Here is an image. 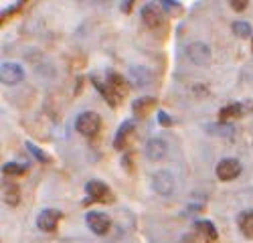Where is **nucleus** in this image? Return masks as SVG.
Instances as JSON below:
<instances>
[{
  "label": "nucleus",
  "mask_w": 253,
  "mask_h": 243,
  "mask_svg": "<svg viewBox=\"0 0 253 243\" xmlns=\"http://www.w3.org/2000/svg\"><path fill=\"white\" fill-rule=\"evenodd\" d=\"M75 128H77L79 134L87 136V138H93V136H97V132L101 128V118L95 112H83V114L77 116Z\"/></svg>",
  "instance_id": "obj_2"
},
{
  "label": "nucleus",
  "mask_w": 253,
  "mask_h": 243,
  "mask_svg": "<svg viewBox=\"0 0 253 243\" xmlns=\"http://www.w3.org/2000/svg\"><path fill=\"white\" fill-rule=\"evenodd\" d=\"M241 174V164H239V160L235 158H223L219 164H217V176L221 180H235L237 176Z\"/></svg>",
  "instance_id": "obj_8"
},
{
  "label": "nucleus",
  "mask_w": 253,
  "mask_h": 243,
  "mask_svg": "<svg viewBox=\"0 0 253 243\" xmlns=\"http://www.w3.org/2000/svg\"><path fill=\"white\" fill-rule=\"evenodd\" d=\"M0 79L4 85H16L25 79V69L18 63H2L0 67Z\"/></svg>",
  "instance_id": "obj_7"
},
{
  "label": "nucleus",
  "mask_w": 253,
  "mask_h": 243,
  "mask_svg": "<svg viewBox=\"0 0 253 243\" xmlns=\"http://www.w3.org/2000/svg\"><path fill=\"white\" fill-rule=\"evenodd\" d=\"M239 229L245 237L253 239V211H243L239 215Z\"/></svg>",
  "instance_id": "obj_18"
},
{
  "label": "nucleus",
  "mask_w": 253,
  "mask_h": 243,
  "mask_svg": "<svg viewBox=\"0 0 253 243\" xmlns=\"http://www.w3.org/2000/svg\"><path fill=\"white\" fill-rule=\"evenodd\" d=\"M87 227L95 233V235H105L110 231V227H112V221H110V217L105 215V213H97V211H93V213H87Z\"/></svg>",
  "instance_id": "obj_9"
},
{
  "label": "nucleus",
  "mask_w": 253,
  "mask_h": 243,
  "mask_svg": "<svg viewBox=\"0 0 253 243\" xmlns=\"http://www.w3.org/2000/svg\"><path fill=\"white\" fill-rule=\"evenodd\" d=\"M184 51H186V57L199 67H205V65L211 63V49L205 43H201V40H195V43L186 45Z\"/></svg>",
  "instance_id": "obj_3"
},
{
  "label": "nucleus",
  "mask_w": 253,
  "mask_h": 243,
  "mask_svg": "<svg viewBox=\"0 0 253 243\" xmlns=\"http://www.w3.org/2000/svg\"><path fill=\"white\" fill-rule=\"evenodd\" d=\"M132 132H134V120H126V122H122V126H120L118 132H116L114 146H116L118 150H122V148L126 146V142H128V138H130Z\"/></svg>",
  "instance_id": "obj_14"
},
{
  "label": "nucleus",
  "mask_w": 253,
  "mask_h": 243,
  "mask_svg": "<svg viewBox=\"0 0 253 243\" xmlns=\"http://www.w3.org/2000/svg\"><path fill=\"white\" fill-rule=\"evenodd\" d=\"M132 6H134V2H132V0H128V2H122V4H120V8H122V12H124V14L132 12Z\"/></svg>",
  "instance_id": "obj_27"
},
{
  "label": "nucleus",
  "mask_w": 253,
  "mask_h": 243,
  "mask_svg": "<svg viewBox=\"0 0 253 243\" xmlns=\"http://www.w3.org/2000/svg\"><path fill=\"white\" fill-rule=\"evenodd\" d=\"M174 176L168 172V170H158L154 176H152V189L154 193L162 195V197H168V195H172L174 191Z\"/></svg>",
  "instance_id": "obj_4"
},
{
  "label": "nucleus",
  "mask_w": 253,
  "mask_h": 243,
  "mask_svg": "<svg viewBox=\"0 0 253 243\" xmlns=\"http://www.w3.org/2000/svg\"><path fill=\"white\" fill-rule=\"evenodd\" d=\"M158 122H160V126H164V128H170L172 124H174V120L170 118V116H168L166 112H158Z\"/></svg>",
  "instance_id": "obj_24"
},
{
  "label": "nucleus",
  "mask_w": 253,
  "mask_h": 243,
  "mask_svg": "<svg viewBox=\"0 0 253 243\" xmlns=\"http://www.w3.org/2000/svg\"><path fill=\"white\" fill-rule=\"evenodd\" d=\"M156 104V99L154 97H150V95H146V97H138L134 104H132V110H134V114H136V118H144L146 114L150 112V108Z\"/></svg>",
  "instance_id": "obj_17"
},
{
  "label": "nucleus",
  "mask_w": 253,
  "mask_h": 243,
  "mask_svg": "<svg viewBox=\"0 0 253 243\" xmlns=\"http://www.w3.org/2000/svg\"><path fill=\"white\" fill-rule=\"evenodd\" d=\"M85 191H87V199L83 201V205H91V202L110 205V202H114V193L110 191V187L105 185L103 180H89Z\"/></svg>",
  "instance_id": "obj_1"
},
{
  "label": "nucleus",
  "mask_w": 253,
  "mask_h": 243,
  "mask_svg": "<svg viewBox=\"0 0 253 243\" xmlns=\"http://www.w3.org/2000/svg\"><path fill=\"white\" fill-rule=\"evenodd\" d=\"M249 112H251V101H245V104H241V101H233V104L225 106L219 112V120H221V124H225V122L233 120V118H241Z\"/></svg>",
  "instance_id": "obj_10"
},
{
  "label": "nucleus",
  "mask_w": 253,
  "mask_h": 243,
  "mask_svg": "<svg viewBox=\"0 0 253 243\" xmlns=\"http://www.w3.org/2000/svg\"><path fill=\"white\" fill-rule=\"evenodd\" d=\"M63 219V213L57 211V209H45L41 211L39 217H37V227L45 233H53L59 225V221Z\"/></svg>",
  "instance_id": "obj_5"
},
{
  "label": "nucleus",
  "mask_w": 253,
  "mask_h": 243,
  "mask_svg": "<svg viewBox=\"0 0 253 243\" xmlns=\"http://www.w3.org/2000/svg\"><path fill=\"white\" fill-rule=\"evenodd\" d=\"M233 33H235L237 37L245 39V37L251 35V25L245 23V20H235V23H233Z\"/></svg>",
  "instance_id": "obj_21"
},
{
  "label": "nucleus",
  "mask_w": 253,
  "mask_h": 243,
  "mask_svg": "<svg viewBox=\"0 0 253 243\" xmlns=\"http://www.w3.org/2000/svg\"><path fill=\"white\" fill-rule=\"evenodd\" d=\"M231 6H233V10H245L247 0H231Z\"/></svg>",
  "instance_id": "obj_25"
},
{
  "label": "nucleus",
  "mask_w": 253,
  "mask_h": 243,
  "mask_svg": "<svg viewBox=\"0 0 253 243\" xmlns=\"http://www.w3.org/2000/svg\"><path fill=\"white\" fill-rule=\"evenodd\" d=\"M27 150L39 160V162H43V164H45V162H49V156L43 152V150H41V148H37L35 144H33V142H27Z\"/></svg>",
  "instance_id": "obj_22"
},
{
  "label": "nucleus",
  "mask_w": 253,
  "mask_h": 243,
  "mask_svg": "<svg viewBox=\"0 0 253 243\" xmlns=\"http://www.w3.org/2000/svg\"><path fill=\"white\" fill-rule=\"evenodd\" d=\"M142 20L148 29H160L164 25V12L158 4H144L142 8Z\"/></svg>",
  "instance_id": "obj_6"
},
{
  "label": "nucleus",
  "mask_w": 253,
  "mask_h": 243,
  "mask_svg": "<svg viewBox=\"0 0 253 243\" xmlns=\"http://www.w3.org/2000/svg\"><path fill=\"white\" fill-rule=\"evenodd\" d=\"M91 81H93L95 89H97V91H99V93H101V95L105 97V101H108L110 106H114V108H116V106L120 104V99H122V97H120V95H116V93L112 91V87H110L108 83H103V81H101V79H97L95 75L91 77Z\"/></svg>",
  "instance_id": "obj_15"
},
{
  "label": "nucleus",
  "mask_w": 253,
  "mask_h": 243,
  "mask_svg": "<svg viewBox=\"0 0 253 243\" xmlns=\"http://www.w3.org/2000/svg\"><path fill=\"white\" fill-rule=\"evenodd\" d=\"M2 199H4L6 205L16 207L18 201H20V191H18V187H16V185H4V189H2Z\"/></svg>",
  "instance_id": "obj_19"
},
{
  "label": "nucleus",
  "mask_w": 253,
  "mask_h": 243,
  "mask_svg": "<svg viewBox=\"0 0 253 243\" xmlns=\"http://www.w3.org/2000/svg\"><path fill=\"white\" fill-rule=\"evenodd\" d=\"M25 166L23 164H16V162H6V164L2 166V172L6 176H20V174H25Z\"/></svg>",
  "instance_id": "obj_20"
},
{
  "label": "nucleus",
  "mask_w": 253,
  "mask_h": 243,
  "mask_svg": "<svg viewBox=\"0 0 253 243\" xmlns=\"http://www.w3.org/2000/svg\"><path fill=\"white\" fill-rule=\"evenodd\" d=\"M195 231H197V235H199L203 241H209V243L217 241V237H219V231H217V227H215V225H213V223H211V221H207V219L195 221Z\"/></svg>",
  "instance_id": "obj_11"
},
{
  "label": "nucleus",
  "mask_w": 253,
  "mask_h": 243,
  "mask_svg": "<svg viewBox=\"0 0 253 243\" xmlns=\"http://www.w3.org/2000/svg\"><path fill=\"white\" fill-rule=\"evenodd\" d=\"M130 79H132V83L136 87H146V85H150L152 83V73L150 69H146L144 65H134L130 67Z\"/></svg>",
  "instance_id": "obj_12"
},
{
  "label": "nucleus",
  "mask_w": 253,
  "mask_h": 243,
  "mask_svg": "<svg viewBox=\"0 0 253 243\" xmlns=\"http://www.w3.org/2000/svg\"><path fill=\"white\" fill-rule=\"evenodd\" d=\"M105 83H108L110 87H112V91L116 93V95H124L126 91H128V81H126L120 73H116V71H110L108 73V81H105Z\"/></svg>",
  "instance_id": "obj_16"
},
{
  "label": "nucleus",
  "mask_w": 253,
  "mask_h": 243,
  "mask_svg": "<svg viewBox=\"0 0 253 243\" xmlns=\"http://www.w3.org/2000/svg\"><path fill=\"white\" fill-rule=\"evenodd\" d=\"M207 130H209V132H219V134H223V136H229V138L235 134V130L231 128L229 124H219L217 128H207Z\"/></svg>",
  "instance_id": "obj_23"
},
{
  "label": "nucleus",
  "mask_w": 253,
  "mask_h": 243,
  "mask_svg": "<svg viewBox=\"0 0 253 243\" xmlns=\"http://www.w3.org/2000/svg\"><path fill=\"white\" fill-rule=\"evenodd\" d=\"M160 6H164L166 10H176V8H180V4H178V2H170V0H162Z\"/></svg>",
  "instance_id": "obj_26"
},
{
  "label": "nucleus",
  "mask_w": 253,
  "mask_h": 243,
  "mask_svg": "<svg viewBox=\"0 0 253 243\" xmlns=\"http://www.w3.org/2000/svg\"><path fill=\"white\" fill-rule=\"evenodd\" d=\"M166 154V142L162 138H150L146 142V156L150 160H162Z\"/></svg>",
  "instance_id": "obj_13"
}]
</instances>
